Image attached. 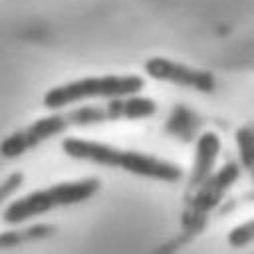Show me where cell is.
<instances>
[{
    "label": "cell",
    "instance_id": "ba28073f",
    "mask_svg": "<svg viewBox=\"0 0 254 254\" xmlns=\"http://www.w3.org/2000/svg\"><path fill=\"white\" fill-rule=\"evenodd\" d=\"M250 242H254V220L242 222L228 232V244L234 248H242Z\"/></svg>",
    "mask_w": 254,
    "mask_h": 254
},
{
    "label": "cell",
    "instance_id": "52a82bcc",
    "mask_svg": "<svg viewBox=\"0 0 254 254\" xmlns=\"http://www.w3.org/2000/svg\"><path fill=\"white\" fill-rule=\"evenodd\" d=\"M22 226V224H20ZM56 232L54 226L50 224H32V226H22L16 230H8V232H0V248H10V246H18L24 242H34V240H44L48 236H52Z\"/></svg>",
    "mask_w": 254,
    "mask_h": 254
},
{
    "label": "cell",
    "instance_id": "6da1fadb",
    "mask_svg": "<svg viewBox=\"0 0 254 254\" xmlns=\"http://www.w3.org/2000/svg\"><path fill=\"white\" fill-rule=\"evenodd\" d=\"M157 109L159 105L155 99L139 93L127 95V97H113V99H107L105 103L79 105L67 111L56 109V113L40 117L30 125L14 131L12 135L4 137L0 143V155L6 159H16L71 127H87V125L109 123V121L149 119L157 113Z\"/></svg>",
    "mask_w": 254,
    "mask_h": 254
},
{
    "label": "cell",
    "instance_id": "3957f363",
    "mask_svg": "<svg viewBox=\"0 0 254 254\" xmlns=\"http://www.w3.org/2000/svg\"><path fill=\"white\" fill-rule=\"evenodd\" d=\"M99 189H101V181L95 177H87V179H79V181H64L58 185L36 189L32 192L12 200L4 208L2 220L12 226H20L22 222L42 216L54 208L79 204V202L91 198Z\"/></svg>",
    "mask_w": 254,
    "mask_h": 254
},
{
    "label": "cell",
    "instance_id": "8992f818",
    "mask_svg": "<svg viewBox=\"0 0 254 254\" xmlns=\"http://www.w3.org/2000/svg\"><path fill=\"white\" fill-rule=\"evenodd\" d=\"M220 153V137L212 131H206L198 137L196 149H194V161H192V171L189 179V192L196 189L214 169V161Z\"/></svg>",
    "mask_w": 254,
    "mask_h": 254
},
{
    "label": "cell",
    "instance_id": "7a4b0ae2",
    "mask_svg": "<svg viewBox=\"0 0 254 254\" xmlns=\"http://www.w3.org/2000/svg\"><path fill=\"white\" fill-rule=\"evenodd\" d=\"M62 151L75 161H87L93 165L123 169L143 179H153L163 183H177L183 179V169L167 159L141 151L117 149L101 141H91L83 137H65L62 141Z\"/></svg>",
    "mask_w": 254,
    "mask_h": 254
},
{
    "label": "cell",
    "instance_id": "9c48e42d",
    "mask_svg": "<svg viewBox=\"0 0 254 254\" xmlns=\"http://www.w3.org/2000/svg\"><path fill=\"white\" fill-rule=\"evenodd\" d=\"M22 185H24V175H22L20 171L10 173V175L0 183V206H2L14 192H18Z\"/></svg>",
    "mask_w": 254,
    "mask_h": 254
},
{
    "label": "cell",
    "instance_id": "277c9868",
    "mask_svg": "<svg viewBox=\"0 0 254 254\" xmlns=\"http://www.w3.org/2000/svg\"><path fill=\"white\" fill-rule=\"evenodd\" d=\"M145 87V79L135 73H107V75H85L79 79L65 81L44 93L46 109H65L85 99H113L137 95Z\"/></svg>",
    "mask_w": 254,
    "mask_h": 254
},
{
    "label": "cell",
    "instance_id": "5b68a950",
    "mask_svg": "<svg viewBox=\"0 0 254 254\" xmlns=\"http://www.w3.org/2000/svg\"><path fill=\"white\" fill-rule=\"evenodd\" d=\"M145 73L157 81H165V83H173L179 87H189L194 91H202V93H210L216 87V77L206 71V69H198V67H190L187 64L169 60V58H149L145 62Z\"/></svg>",
    "mask_w": 254,
    "mask_h": 254
}]
</instances>
